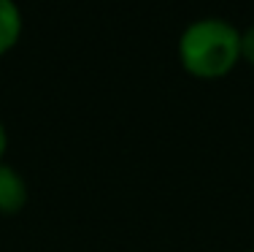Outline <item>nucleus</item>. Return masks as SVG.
Returning <instances> with one entry per match:
<instances>
[{
  "label": "nucleus",
  "instance_id": "5",
  "mask_svg": "<svg viewBox=\"0 0 254 252\" xmlns=\"http://www.w3.org/2000/svg\"><path fill=\"white\" fill-rule=\"evenodd\" d=\"M5 149H8V133H5V125H3V119H0V163H3Z\"/></svg>",
  "mask_w": 254,
  "mask_h": 252
},
{
  "label": "nucleus",
  "instance_id": "3",
  "mask_svg": "<svg viewBox=\"0 0 254 252\" xmlns=\"http://www.w3.org/2000/svg\"><path fill=\"white\" fill-rule=\"evenodd\" d=\"M22 11L16 5V0H0V57L8 55L22 38Z\"/></svg>",
  "mask_w": 254,
  "mask_h": 252
},
{
  "label": "nucleus",
  "instance_id": "4",
  "mask_svg": "<svg viewBox=\"0 0 254 252\" xmlns=\"http://www.w3.org/2000/svg\"><path fill=\"white\" fill-rule=\"evenodd\" d=\"M241 60L254 65V25L241 30Z\"/></svg>",
  "mask_w": 254,
  "mask_h": 252
},
{
  "label": "nucleus",
  "instance_id": "2",
  "mask_svg": "<svg viewBox=\"0 0 254 252\" xmlns=\"http://www.w3.org/2000/svg\"><path fill=\"white\" fill-rule=\"evenodd\" d=\"M27 206V182L14 166L0 163V214H19Z\"/></svg>",
  "mask_w": 254,
  "mask_h": 252
},
{
  "label": "nucleus",
  "instance_id": "1",
  "mask_svg": "<svg viewBox=\"0 0 254 252\" xmlns=\"http://www.w3.org/2000/svg\"><path fill=\"white\" fill-rule=\"evenodd\" d=\"M179 63L192 79H225L241 63V30L219 16L190 22L179 35Z\"/></svg>",
  "mask_w": 254,
  "mask_h": 252
},
{
  "label": "nucleus",
  "instance_id": "6",
  "mask_svg": "<svg viewBox=\"0 0 254 252\" xmlns=\"http://www.w3.org/2000/svg\"><path fill=\"white\" fill-rule=\"evenodd\" d=\"M246 252H254V247H252V250H246Z\"/></svg>",
  "mask_w": 254,
  "mask_h": 252
}]
</instances>
